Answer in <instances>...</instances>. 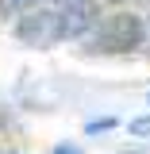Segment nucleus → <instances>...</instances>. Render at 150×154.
Returning a JSON list of instances; mask_svg holds the SVG:
<instances>
[{
    "label": "nucleus",
    "instance_id": "f257e3e1",
    "mask_svg": "<svg viewBox=\"0 0 150 154\" xmlns=\"http://www.w3.org/2000/svg\"><path fill=\"white\" fill-rule=\"evenodd\" d=\"M142 23H139V16H131V12H115V16H108L104 23H100V35H96V42H100V50H135L139 42H142Z\"/></svg>",
    "mask_w": 150,
    "mask_h": 154
},
{
    "label": "nucleus",
    "instance_id": "f03ea898",
    "mask_svg": "<svg viewBox=\"0 0 150 154\" xmlns=\"http://www.w3.org/2000/svg\"><path fill=\"white\" fill-rule=\"evenodd\" d=\"M16 35L27 42V46H38V50H46V46H54L62 35V12H31V16H23L16 23Z\"/></svg>",
    "mask_w": 150,
    "mask_h": 154
},
{
    "label": "nucleus",
    "instance_id": "7ed1b4c3",
    "mask_svg": "<svg viewBox=\"0 0 150 154\" xmlns=\"http://www.w3.org/2000/svg\"><path fill=\"white\" fill-rule=\"evenodd\" d=\"M93 19H96V8H93V4H81V8H66V12H62V35H66V38L85 35V31L93 27Z\"/></svg>",
    "mask_w": 150,
    "mask_h": 154
},
{
    "label": "nucleus",
    "instance_id": "20e7f679",
    "mask_svg": "<svg viewBox=\"0 0 150 154\" xmlns=\"http://www.w3.org/2000/svg\"><path fill=\"white\" fill-rule=\"evenodd\" d=\"M131 135H135V139H150V116L131 119Z\"/></svg>",
    "mask_w": 150,
    "mask_h": 154
},
{
    "label": "nucleus",
    "instance_id": "39448f33",
    "mask_svg": "<svg viewBox=\"0 0 150 154\" xmlns=\"http://www.w3.org/2000/svg\"><path fill=\"white\" fill-rule=\"evenodd\" d=\"M81 4H93V0H58V8L66 12V8H81Z\"/></svg>",
    "mask_w": 150,
    "mask_h": 154
},
{
    "label": "nucleus",
    "instance_id": "423d86ee",
    "mask_svg": "<svg viewBox=\"0 0 150 154\" xmlns=\"http://www.w3.org/2000/svg\"><path fill=\"white\" fill-rule=\"evenodd\" d=\"M54 154H81V150H77V146H58Z\"/></svg>",
    "mask_w": 150,
    "mask_h": 154
},
{
    "label": "nucleus",
    "instance_id": "0eeeda50",
    "mask_svg": "<svg viewBox=\"0 0 150 154\" xmlns=\"http://www.w3.org/2000/svg\"><path fill=\"white\" fill-rule=\"evenodd\" d=\"M4 4H12V8H23V4H31V0H4Z\"/></svg>",
    "mask_w": 150,
    "mask_h": 154
}]
</instances>
